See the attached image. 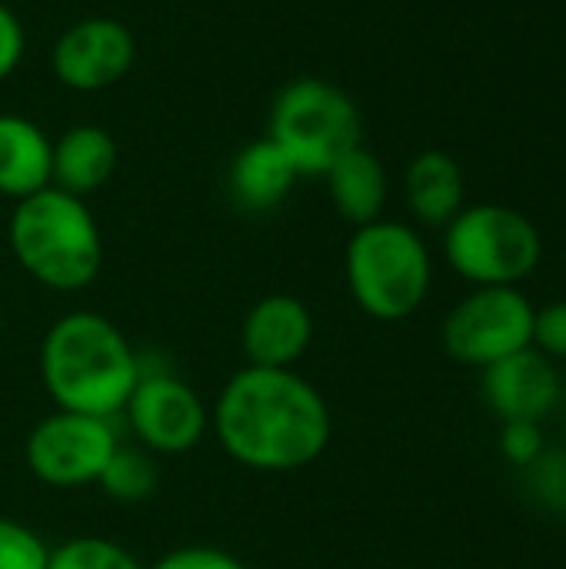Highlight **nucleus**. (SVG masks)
<instances>
[{"label": "nucleus", "mask_w": 566, "mask_h": 569, "mask_svg": "<svg viewBox=\"0 0 566 569\" xmlns=\"http://www.w3.org/2000/svg\"><path fill=\"white\" fill-rule=\"evenodd\" d=\"M480 390L487 407L507 423V420H537L557 407L560 400V373L554 360L537 353L534 347L480 370Z\"/></svg>", "instance_id": "12"}, {"label": "nucleus", "mask_w": 566, "mask_h": 569, "mask_svg": "<svg viewBox=\"0 0 566 569\" xmlns=\"http://www.w3.org/2000/svg\"><path fill=\"white\" fill-rule=\"evenodd\" d=\"M10 250L20 270L47 290L77 293L87 290L103 267L100 223L87 200L43 187L13 203Z\"/></svg>", "instance_id": "3"}, {"label": "nucleus", "mask_w": 566, "mask_h": 569, "mask_svg": "<svg viewBox=\"0 0 566 569\" xmlns=\"http://www.w3.org/2000/svg\"><path fill=\"white\" fill-rule=\"evenodd\" d=\"M47 569H147L123 543L107 537H70L50 550Z\"/></svg>", "instance_id": "19"}, {"label": "nucleus", "mask_w": 566, "mask_h": 569, "mask_svg": "<svg viewBox=\"0 0 566 569\" xmlns=\"http://www.w3.org/2000/svg\"><path fill=\"white\" fill-rule=\"evenodd\" d=\"M53 140L20 113H0V197L13 203L50 187Z\"/></svg>", "instance_id": "16"}, {"label": "nucleus", "mask_w": 566, "mask_h": 569, "mask_svg": "<svg viewBox=\"0 0 566 569\" xmlns=\"http://www.w3.org/2000/svg\"><path fill=\"white\" fill-rule=\"evenodd\" d=\"M544 450H547V437H544V427L537 420H507L504 423V430H500L504 460L527 470Z\"/></svg>", "instance_id": "22"}, {"label": "nucleus", "mask_w": 566, "mask_h": 569, "mask_svg": "<svg viewBox=\"0 0 566 569\" xmlns=\"http://www.w3.org/2000/svg\"><path fill=\"white\" fill-rule=\"evenodd\" d=\"M344 273L354 303L380 323L414 317L434 287V260L424 237L410 223L384 217L354 227L344 253Z\"/></svg>", "instance_id": "4"}, {"label": "nucleus", "mask_w": 566, "mask_h": 569, "mask_svg": "<svg viewBox=\"0 0 566 569\" xmlns=\"http://www.w3.org/2000/svg\"><path fill=\"white\" fill-rule=\"evenodd\" d=\"M40 383L57 410L113 420L123 413L143 360L127 333L93 310L57 317L40 340Z\"/></svg>", "instance_id": "2"}, {"label": "nucleus", "mask_w": 566, "mask_h": 569, "mask_svg": "<svg viewBox=\"0 0 566 569\" xmlns=\"http://www.w3.org/2000/svg\"><path fill=\"white\" fill-rule=\"evenodd\" d=\"M160 457L143 447H117L97 487L117 503H143L160 490Z\"/></svg>", "instance_id": "18"}, {"label": "nucleus", "mask_w": 566, "mask_h": 569, "mask_svg": "<svg viewBox=\"0 0 566 569\" xmlns=\"http://www.w3.org/2000/svg\"><path fill=\"white\" fill-rule=\"evenodd\" d=\"M564 277H566V253H564Z\"/></svg>", "instance_id": "26"}, {"label": "nucleus", "mask_w": 566, "mask_h": 569, "mask_svg": "<svg viewBox=\"0 0 566 569\" xmlns=\"http://www.w3.org/2000/svg\"><path fill=\"white\" fill-rule=\"evenodd\" d=\"M324 177H327L330 203L347 223L364 227V223H374L384 217L390 183H387V170L374 150H367L364 143L354 147Z\"/></svg>", "instance_id": "17"}, {"label": "nucleus", "mask_w": 566, "mask_h": 569, "mask_svg": "<svg viewBox=\"0 0 566 569\" xmlns=\"http://www.w3.org/2000/svg\"><path fill=\"white\" fill-rule=\"evenodd\" d=\"M123 417L137 447L153 457H183L210 433V407L183 377L170 370H143Z\"/></svg>", "instance_id": "9"}, {"label": "nucleus", "mask_w": 566, "mask_h": 569, "mask_svg": "<svg viewBox=\"0 0 566 569\" xmlns=\"http://www.w3.org/2000/svg\"><path fill=\"white\" fill-rule=\"evenodd\" d=\"M297 180L300 177H297L294 163L284 157V150L270 137L250 140L244 150H237L230 173H227L230 200L247 213L277 210Z\"/></svg>", "instance_id": "14"}, {"label": "nucleus", "mask_w": 566, "mask_h": 569, "mask_svg": "<svg viewBox=\"0 0 566 569\" xmlns=\"http://www.w3.org/2000/svg\"><path fill=\"white\" fill-rule=\"evenodd\" d=\"M534 313L520 287H474L447 313L440 343L460 367L487 370L534 343Z\"/></svg>", "instance_id": "7"}, {"label": "nucleus", "mask_w": 566, "mask_h": 569, "mask_svg": "<svg viewBox=\"0 0 566 569\" xmlns=\"http://www.w3.org/2000/svg\"><path fill=\"white\" fill-rule=\"evenodd\" d=\"M224 453L254 473H294L317 463L334 440L327 397L297 370L240 367L210 410Z\"/></svg>", "instance_id": "1"}, {"label": "nucleus", "mask_w": 566, "mask_h": 569, "mask_svg": "<svg viewBox=\"0 0 566 569\" xmlns=\"http://www.w3.org/2000/svg\"><path fill=\"white\" fill-rule=\"evenodd\" d=\"M47 540L20 520L0 517V569H47Z\"/></svg>", "instance_id": "21"}, {"label": "nucleus", "mask_w": 566, "mask_h": 569, "mask_svg": "<svg viewBox=\"0 0 566 569\" xmlns=\"http://www.w3.org/2000/svg\"><path fill=\"white\" fill-rule=\"evenodd\" d=\"M23 43H27V37H23L20 17L0 0V80H7V77L20 67V60H23Z\"/></svg>", "instance_id": "25"}, {"label": "nucleus", "mask_w": 566, "mask_h": 569, "mask_svg": "<svg viewBox=\"0 0 566 569\" xmlns=\"http://www.w3.org/2000/svg\"><path fill=\"white\" fill-rule=\"evenodd\" d=\"M147 569H250L240 557L207 547V543H193V547H180L163 553L153 567Z\"/></svg>", "instance_id": "24"}, {"label": "nucleus", "mask_w": 566, "mask_h": 569, "mask_svg": "<svg viewBox=\"0 0 566 569\" xmlns=\"http://www.w3.org/2000/svg\"><path fill=\"white\" fill-rule=\"evenodd\" d=\"M113 170H117V143L103 127L77 123L53 140L50 187L57 190L83 200L97 193L103 183H110Z\"/></svg>", "instance_id": "13"}, {"label": "nucleus", "mask_w": 566, "mask_h": 569, "mask_svg": "<svg viewBox=\"0 0 566 569\" xmlns=\"http://www.w3.org/2000/svg\"><path fill=\"white\" fill-rule=\"evenodd\" d=\"M133 63L137 40L130 27L113 17H83L70 23L50 50V70L57 83L77 93H97L120 83Z\"/></svg>", "instance_id": "10"}, {"label": "nucleus", "mask_w": 566, "mask_h": 569, "mask_svg": "<svg viewBox=\"0 0 566 569\" xmlns=\"http://www.w3.org/2000/svg\"><path fill=\"white\" fill-rule=\"evenodd\" d=\"M527 487L530 497L547 510L566 517V450H544L530 467H527Z\"/></svg>", "instance_id": "20"}, {"label": "nucleus", "mask_w": 566, "mask_h": 569, "mask_svg": "<svg viewBox=\"0 0 566 569\" xmlns=\"http://www.w3.org/2000/svg\"><path fill=\"white\" fill-rule=\"evenodd\" d=\"M537 353L547 360L566 363V300H554L534 313V343Z\"/></svg>", "instance_id": "23"}, {"label": "nucleus", "mask_w": 566, "mask_h": 569, "mask_svg": "<svg viewBox=\"0 0 566 569\" xmlns=\"http://www.w3.org/2000/svg\"><path fill=\"white\" fill-rule=\"evenodd\" d=\"M444 257L470 287H520L544 260V237L507 203H470L444 227Z\"/></svg>", "instance_id": "6"}, {"label": "nucleus", "mask_w": 566, "mask_h": 569, "mask_svg": "<svg viewBox=\"0 0 566 569\" xmlns=\"http://www.w3.org/2000/svg\"><path fill=\"white\" fill-rule=\"evenodd\" d=\"M310 343L314 313L294 293L260 297L240 323V347L250 367L294 370L310 350Z\"/></svg>", "instance_id": "11"}, {"label": "nucleus", "mask_w": 566, "mask_h": 569, "mask_svg": "<svg viewBox=\"0 0 566 569\" xmlns=\"http://www.w3.org/2000/svg\"><path fill=\"white\" fill-rule=\"evenodd\" d=\"M410 213L424 227H447L467 203V183L460 163L444 150H424L410 160L404 177Z\"/></svg>", "instance_id": "15"}, {"label": "nucleus", "mask_w": 566, "mask_h": 569, "mask_svg": "<svg viewBox=\"0 0 566 569\" xmlns=\"http://www.w3.org/2000/svg\"><path fill=\"white\" fill-rule=\"evenodd\" d=\"M267 137L284 150L297 177H324L364 143V117L344 87L324 77H297L274 97Z\"/></svg>", "instance_id": "5"}, {"label": "nucleus", "mask_w": 566, "mask_h": 569, "mask_svg": "<svg viewBox=\"0 0 566 569\" xmlns=\"http://www.w3.org/2000/svg\"><path fill=\"white\" fill-rule=\"evenodd\" d=\"M120 437L110 420L53 410L23 440V463L30 477L50 490L97 487Z\"/></svg>", "instance_id": "8"}]
</instances>
